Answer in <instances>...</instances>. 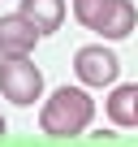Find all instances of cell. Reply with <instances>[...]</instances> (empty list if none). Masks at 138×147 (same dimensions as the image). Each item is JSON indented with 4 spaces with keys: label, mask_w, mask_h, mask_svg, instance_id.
<instances>
[{
    "label": "cell",
    "mask_w": 138,
    "mask_h": 147,
    "mask_svg": "<svg viewBox=\"0 0 138 147\" xmlns=\"http://www.w3.org/2000/svg\"><path fill=\"white\" fill-rule=\"evenodd\" d=\"M74 74H78L86 87H108V82H117L121 61H117L112 48H104V43H86V48L74 52Z\"/></svg>",
    "instance_id": "3"
},
{
    "label": "cell",
    "mask_w": 138,
    "mask_h": 147,
    "mask_svg": "<svg viewBox=\"0 0 138 147\" xmlns=\"http://www.w3.org/2000/svg\"><path fill=\"white\" fill-rule=\"evenodd\" d=\"M91 121H95V100L82 87H60V91H52V100L39 113V130L52 134V138H74Z\"/></svg>",
    "instance_id": "1"
},
{
    "label": "cell",
    "mask_w": 138,
    "mask_h": 147,
    "mask_svg": "<svg viewBox=\"0 0 138 147\" xmlns=\"http://www.w3.org/2000/svg\"><path fill=\"white\" fill-rule=\"evenodd\" d=\"M108 9H112V0H74V18H78L86 30H95Z\"/></svg>",
    "instance_id": "8"
},
{
    "label": "cell",
    "mask_w": 138,
    "mask_h": 147,
    "mask_svg": "<svg viewBox=\"0 0 138 147\" xmlns=\"http://www.w3.org/2000/svg\"><path fill=\"white\" fill-rule=\"evenodd\" d=\"M134 26H138V9H134V0H112V9H108L104 22L95 26V35H104V39H125Z\"/></svg>",
    "instance_id": "5"
},
{
    "label": "cell",
    "mask_w": 138,
    "mask_h": 147,
    "mask_svg": "<svg viewBox=\"0 0 138 147\" xmlns=\"http://www.w3.org/2000/svg\"><path fill=\"white\" fill-rule=\"evenodd\" d=\"M0 134H5V117H0Z\"/></svg>",
    "instance_id": "9"
},
{
    "label": "cell",
    "mask_w": 138,
    "mask_h": 147,
    "mask_svg": "<svg viewBox=\"0 0 138 147\" xmlns=\"http://www.w3.org/2000/svg\"><path fill=\"white\" fill-rule=\"evenodd\" d=\"M108 121L112 125H138V82L117 87L108 95Z\"/></svg>",
    "instance_id": "7"
},
{
    "label": "cell",
    "mask_w": 138,
    "mask_h": 147,
    "mask_svg": "<svg viewBox=\"0 0 138 147\" xmlns=\"http://www.w3.org/2000/svg\"><path fill=\"white\" fill-rule=\"evenodd\" d=\"M17 13L30 18V22L39 26V35H52V30H60V22H65V0H22Z\"/></svg>",
    "instance_id": "6"
},
{
    "label": "cell",
    "mask_w": 138,
    "mask_h": 147,
    "mask_svg": "<svg viewBox=\"0 0 138 147\" xmlns=\"http://www.w3.org/2000/svg\"><path fill=\"white\" fill-rule=\"evenodd\" d=\"M35 39H39V26L30 18H22V13L0 18V56H30Z\"/></svg>",
    "instance_id": "4"
},
{
    "label": "cell",
    "mask_w": 138,
    "mask_h": 147,
    "mask_svg": "<svg viewBox=\"0 0 138 147\" xmlns=\"http://www.w3.org/2000/svg\"><path fill=\"white\" fill-rule=\"evenodd\" d=\"M0 95L13 100V104H35L43 95V74L30 56H5L0 61Z\"/></svg>",
    "instance_id": "2"
}]
</instances>
